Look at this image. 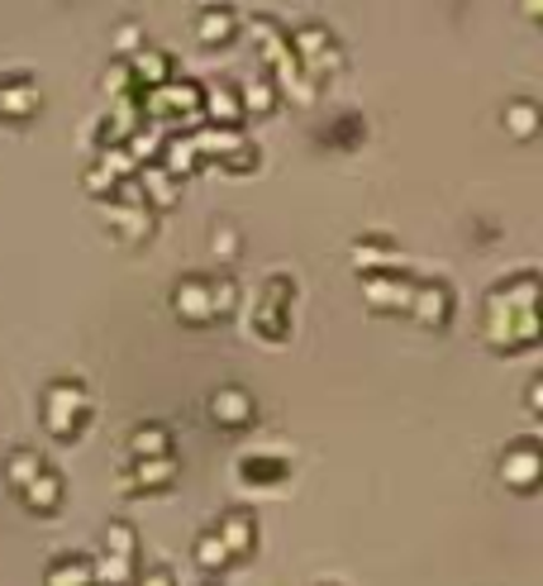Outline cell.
<instances>
[{"instance_id": "1", "label": "cell", "mask_w": 543, "mask_h": 586, "mask_svg": "<svg viewBox=\"0 0 543 586\" xmlns=\"http://www.w3.org/2000/svg\"><path fill=\"white\" fill-rule=\"evenodd\" d=\"M481 339L491 353H524L543 339L539 329V272L496 281L481 306Z\"/></svg>"}, {"instance_id": "2", "label": "cell", "mask_w": 543, "mask_h": 586, "mask_svg": "<svg viewBox=\"0 0 543 586\" xmlns=\"http://www.w3.org/2000/svg\"><path fill=\"white\" fill-rule=\"evenodd\" d=\"M286 48H291L300 77H306L310 86H324L329 77H339V71H343V48H339L334 29L320 24V20L296 24L291 34H286Z\"/></svg>"}, {"instance_id": "3", "label": "cell", "mask_w": 543, "mask_h": 586, "mask_svg": "<svg viewBox=\"0 0 543 586\" xmlns=\"http://www.w3.org/2000/svg\"><path fill=\"white\" fill-rule=\"evenodd\" d=\"M86 424H91V391H86L77 377L48 382V391H43V429H48L57 443H71Z\"/></svg>"}, {"instance_id": "4", "label": "cell", "mask_w": 543, "mask_h": 586, "mask_svg": "<svg viewBox=\"0 0 543 586\" xmlns=\"http://www.w3.org/2000/svg\"><path fill=\"white\" fill-rule=\"evenodd\" d=\"M291 300H296V281L286 272H272L253 310V334L263 343H286V334H291Z\"/></svg>"}, {"instance_id": "5", "label": "cell", "mask_w": 543, "mask_h": 586, "mask_svg": "<svg viewBox=\"0 0 543 586\" xmlns=\"http://www.w3.org/2000/svg\"><path fill=\"white\" fill-rule=\"evenodd\" d=\"M138 110L148 124H191L200 114V81L191 77H171L167 86H157V91L138 96Z\"/></svg>"}, {"instance_id": "6", "label": "cell", "mask_w": 543, "mask_h": 586, "mask_svg": "<svg viewBox=\"0 0 543 586\" xmlns=\"http://www.w3.org/2000/svg\"><path fill=\"white\" fill-rule=\"evenodd\" d=\"M500 482L510 486L514 496H534L539 491V482H543V453H539V439L534 434H524V439H514L506 453H500Z\"/></svg>"}, {"instance_id": "7", "label": "cell", "mask_w": 543, "mask_h": 586, "mask_svg": "<svg viewBox=\"0 0 543 586\" xmlns=\"http://www.w3.org/2000/svg\"><path fill=\"white\" fill-rule=\"evenodd\" d=\"M363 300H367L372 314H410L414 277H406V272H377V277H363Z\"/></svg>"}, {"instance_id": "8", "label": "cell", "mask_w": 543, "mask_h": 586, "mask_svg": "<svg viewBox=\"0 0 543 586\" xmlns=\"http://www.w3.org/2000/svg\"><path fill=\"white\" fill-rule=\"evenodd\" d=\"M43 110V86L29 71H10L0 77V120L5 124H29Z\"/></svg>"}, {"instance_id": "9", "label": "cell", "mask_w": 543, "mask_h": 586, "mask_svg": "<svg viewBox=\"0 0 543 586\" xmlns=\"http://www.w3.org/2000/svg\"><path fill=\"white\" fill-rule=\"evenodd\" d=\"M206 410H210V420L220 424V429H229V434H239V429H248L253 420H257V400H253V391L248 386H220L210 400H206Z\"/></svg>"}, {"instance_id": "10", "label": "cell", "mask_w": 543, "mask_h": 586, "mask_svg": "<svg viewBox=\"0 0 543 586\" xmlns=\"http://www.w3.org/2000/svg\"><path fill=\"white\" fill-rule=\"evenodd\" d=\"M453 286L448 281H414V300H410V320H420L424 329H448L453 324Z\"/></svg>"}, {"instance_id": "11", "label": "cell", "mask_w": 543, "mask_h": 586, "mask_svg": "<svg viewBox=\"0 0 543 586\" xmlns=\"http://www.w3.org/2000/svg\"><path fill=\"white\" fill-rule=\"evenodd\" d=\"M200 120H206V129H229V134H239L243 129L239 86H229V81L200 86Z\"/></svg>"}, {"instance_id": "12", "label": "cell", "mask_w": 543, "mask_h": 586, "mask_svg": "<svg viewBox=\"0 0 543 586\" xmlns=\"http://www.w3.org/2000/svg\"><path fill=\"white\" fill-rule=\"evenodd\" d=\"M181 477V463H177V453L171 457H148V463H134L120 477V491L124 496H153V491H167L171 482Z\"/></svg>"}, {"instance_id": "13", "label": "cell", "mask_w": 543, "mask_h": 586, "mask_svg": "<svg viewBox=\"0 0 543 586\" xmlns=\"http://www.w3.org/2000/svg\"><path fill=\"white\" fill-rule=\"evenodd\" d=\"M214 539L224 543V553L234 557V563H239V557H253L257 553V515L243 510V506L224 510L220 524H214Z\"/></svg>"}, {"instance_id": "14", "label": "cell", "mask_w": 543, "mask_h": 586, "mask_svg": "<svg viewBox=\"0 0 543 586\" xmlns=\"http://www.w3.org/2000/svg\"><path fill=\"white\" fill-rule=\"evenodd\" d=\"M353 267H357V277H377V272H406V257H400L391 239L363 234L353 243Z\"/></svg>"}, {"instance_id": "15", "label": "cell", "mask_w": 543, "mask_h": 586, "mask_svg": "<svg viewBox=\"0 0 543 586\" xmlns=\"http://www.w3.org/2000/svg\"><path fill=\"white\" fill-rule=\"evenodd\" d=\"M106 224H110V234L120 239L124 248H143V243L153 239V229H157V214L148 206H110Z\"/></svg>"}, {"instance_id": "16", "label": "cell", "mask_w": 543, "mask_h": 586, "mask_svg": "<svg viewBox=\"0 0 543 586\" xmlns=\"http://www.w3.org/2000/svg\"><path fill=\"white\" fill-rule=\"evenodd\" d=\"M171 314L181 324H214L210 320V277H181L171 286Z\"/></svg>"}, {"instance_id": "17", "label": "cell", "mask_w": 543, "mask_h": 586, "mask_svg": "<svg viewBox=\"0 0 543 586\" xmlns=\"http://www.w3.org/2000/svg\"><path fill=\"white\" fill-rule=\"evenodd\" d=\"M129 63V77H134V91L148 96L157 86H167L177 77V63H171V53H157V48H138L134 57H124Z\"/></svg>"}, {"instance_id": "18", "label": "cell", "mask_w": 543, "mask_h": 586, "mask_svg": "<svg viewBox=\"0 0 543 586\" xmlns=\"http://www.w3.org/2000/svg\"><path fill=\"white\" fill-rule=\"evenodd\" d=\"M239 34H243L239 10H229V5H200L196 10V38L206 43V48H224V43H234Z\"/></svg>"}, {"instance_id": "19", "label": "cell", "mask_w": 543, "mask_h": 586, "mask_svg": "<svg viewBox=\"0 0 543 586\" xmlns=\"http://www.w3.org/2000/svg\"><path fill=\"white\" fill-rule=\"evenodd\" d=\"M20 500H24V510H34V515H57L63 500H67V477L57 467H43L38 477L20 491Z\"/></svg>"}, {"instance_id": "20", "label": "cell", "mask_w": 543, "mask_h": 586, "mask_svg": "<svg viewBox=\"0 0 543 586\" xmlns=\"http://www.w3.org/2000/svg\"><path fill=\"white\" fill-rule=\"evenodd\" d=\"M138 191H143V206H148L153 214H157V210H177V206H181V181H177V177H167V172L157 167V163L138 172Z\"/></svg>"}, {"instance_id": "21", "label": "cell", "mask_w": 543, "mask_h": 586, "mask_svg": "<svg viewBox=\"0 0 543 586\" xmlns=\"http://www.w3.org/2000/svg\"><path fill=\"white\" fill-rule=\"evenodd\" d=\"M157 167L167 172V177L186 181L191 172H200V157L191 148V134H181V129H171V134L163 139V153H157Z\"/></svg>"}, {"instance_id": "22", "label": "cell", "mask_w": 543, "mask_h": 586, "mask_svg": "<svg viewBox=\"0 0 543 586\" xmlns=\"http://www.w3.org/2000/svg\"><path fill=\"white\" fill-rule=\"evenodd\" d=\"M129 457H134V463H148V457H171V429L157 424V420L134 424V434H129Z\"/></svg>"}, {"instance_id": "23", "label": "cell", "mask_w": 543, "mask_h": 586, "mask_svg": "<svg viewBox=\"0 0 543 586\" xmlns=\"http://www.w3.org/2000/svg\"><path fill=\"white\" fill-rule=\"evenodd\" d=\"M286 472H291V467H286L277 453H243L239 457V477L248 486H281Z\"/></svg>"}, {"instance_id": "24", "label": "cell", "mask_w": 543, "mask_h": 586, "mask_svg": "<svg viewBox=\"0 0 543 586\" xmlns=\"http://www.w3.org/2000/svg\"><path fill=\"white\" fill-rule=\"evenodd\" d=\"M539 100H529V96H520V100H506V110H500V124H506V134L510 139H520V143H529L539 134Z\"/></svg>"}, {"instance_id": "25", "label": "cell", "mask_w": 543, "mask_h": 586, "mask_svg": "<svg viewBox=\"0 0 543 586\" xmlns=\"http://www.w3.org/2000/svg\"><path fill=\"white\" fill-rule=\"evenodd\" d=\"M43 467H48V463H43L38 449H10V453H5V486H10L14 496H20Z\"/></svg>"}, {"instance_id": "26", "label": "cell", "mask_w": 543, "mask_h": 586, "mask_svg": "<svg viewBox=\"0 0 543 586\" xmlns=\"http://www.w3.org/2000/svg\"><path fill=\"white\" fill-rule=\"evenodd\" d=\"M43 582H48V586H91V557H86V553L53 557L48 572H43Z\"/></svg>"}, {"instance_id": "27", "label": "cell", "mask_w": 543, "mask_h": 586, "mask_svg": "<svg viewBox=\"0 0 543 586\" xmlns=\"http://www.w3.org/2000/svg\"><path fill=\"white\" fill-rule=\"evenodd\" d=\"M277 86H272V77L263 71V77H253L248 86H239V106H243V120H248V114H272L277 110Z\"/></svg>"}, {"instance_id": "28", "label": "cell", "mask_w": 543, "mask_h": 586, "mask_svg": "<svg viewBox=\"0 0 543 586\" xmlns=\"http://www.w3.org/2000/svg\"><path fill=\"white\" fill-rule=\"evenodd\" d=\"M191 557H196V567L206 572V577H220L224 567H234V557L224 553V543L214 539V529H206V534H196V543H191Z\"/></svg>"}, {"instance_id": "29", "label": "cell", "mask_w": 543, "mask_h": 586, "mask_svg": "<svg viewBox=\"0 0 543 586\" xmlns=\"http://www.w3.org/2000/svg\"><path fill=\"white\" fill-rule=\"evenodd\" d=\"M234 310H239V281H234V277H214V281H210V320L220 324V320H229Z\"/></svg>"}, {"instance_id": "30", "label": "cell", "mask_w": 543, "mask_h": 586, "mask_svg": "<svg viewBox=\"0 0 543 586\" xmlns=\"http://www.w3.org/2000/svg\"><path fill=\"white\" fill-rule=\"evenodd\" d=\"M106 553L114 557H138V529L129 520H110L106 524Z\"/></svg>"}, {"instance_id": "31", "label": "cell", "mask_w": 543, "mask_h": 586, "mask_svg": "<svg viewBox=\"0 0 543 586\" xmlns=\"http://www.w3.org/2000/svg\"><path fill=\"white\" fill-rule=\"evenodd\" d=\"M100 86H106V96H110V100H129V96H138V91H134V77H129V63H124V57H110V67H106V77H100Z\"/></svg>"}, {"instance_id": "32", "label": "cell", "mask_w": 543, "mask_h": 586, "mask_svg": "<svg viewBox=\"0 0 543 586\" xmlns=\"http://www.w3.org/2000/svg\"><path fill=\"white\" fill-rule=\"evenodd\" d=\"M324 143H339V148H357V143H363V120H357V114H339L334 124L324 129Z\"/></svg>"}, {"instance_id": "33", "label": "cell", "mask_w": 543, "mask_h": 586, "mask_svg": "<svg viewBox=\"0 0 543 586\" xmlns=\"http://www.w3.org/2000/svg\"><path fill=\"white\" fill-rule=\"evenodd\" d=\"M210 248L220 263H234V257L243 253V239H239V229L234 224H214V234H210Z\"/></svg>"}, {"instance_id": "34", "label": "cell", "mask_w": 543, "mask_h": 586, "mask_svg": "<svg viewBox=\"0 0 543 586\" xmlns=\"http://www.w3.org/2000/svg\"><path fill=\"white\" fill-rule=\"evenodd\" d=\"M138 48H148V43H143V24L124 20L120 29H114V53H120V57H134Z\"/></svg>"}, {"instance_id": "35", "label": "cell", "mask_w": 543, "mask_h": 586, "mask_svg": "<svg viewBox=\"0 0 543 586\" xmlns=\"http://www.w3.org/2000/svg\"><path fill=\"white\" fill-rule=\"evenodd\" d=\"M224 172H257V143L253 139H239V148L220 163Z\"/></svg>"}, {"instance_id": "36", "label": "cell", "mask_w": 543, "mask_h": 586, "mask_svg": "<svg viewBox=\"0 0 543 586\" xmlns=\"http://www.w3.org/2000/svg\"><path fill=\"white\" fill-rule=\"evenodd\" d=\"M86 191H91L96 200H110V191H114V177H110V172L106 167H100V163H91V167H86Z\"/></svg>"}, {"instance_id": "37", "label": "cell", "mask_w": 543, "mask_h": 586, "mask_svg": "<svg viewBox=\"0 0 543 586\" xmlns=\"http://www.w3.org/2000/svg\"><path fill=\"white\" fill-rule=\"evenodd\" d=\"M134 586H177V572L171 567H138V577H134Z\"/></svg>"}, {"instance_id": "38", "label": "cell", "mask_w": 543, "mask_h": 586, "mask_svg": "<svg viewBox=\"0 0 543 586\" xmlns=\"http://www.w3.org/2000/svg\"><path fill=\"white\" fill-rule=\"evenodd\" d=\"M539 396H543V386H539V382H529V391H524V406L534 410V414L543 410V400H539Z\"/></svg>"}]
</instances>
